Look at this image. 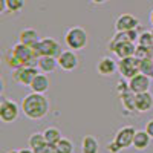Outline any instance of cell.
I'll use <instances>...</instances> for the list:
<instances>
[{
	"instance_id": "1",
	"label": "cell",
	"mask_w": 153,
	"mask_h": 153,
	"mask_svg": "<svg viewBox=\"0 0 153 153\" xmlns=\"http://www.w3.org/2000/svg\"><path fill=\"white\" fill-rule=\"evenodd\" d=\"M22 112L25 113V117H28L29 120L38 121L43 120L46 115L49 113V100L45 97V94H28L22 100Z\"/></svg>"
},
{
	"instance_id": "2",
	"label": "cell",
	"mask_w": 153,
	"mask_h": 153,
	"mask_svg": "<svg viewBox=\"0 0 153 153\" xmlns=\"http://www.w3.org/2000/svg\"><path fill=\"white\" fill-rule=\"evenodd\" d=\"M65 43L72 51H81L89 43V35L84 28L81 26H72L65 34Z\"/></svg>"
},
{
	"instance_id": "3",
	"label": "cell",
	"mask_w": 153,
	"mask_h": 153,
	"mask_svg": "<svg viewBox=\"0 0 153 153\" xmlns=\"http://www.w3.org/2000/svg\"><path fill=\"white\" fill-rule=\"evenodd\" d=\"M32 49H34L37 58H40V57H55V58H58L60 54L63 52L60 43L52 37L42 38V40L38 42Z\"/></svg>"
},
{
	"instance_id": "4",
	"label": "cell",
	"mask_w": 153,
	"mask_h": 153,
	"mask_svg": "<svg viewBox=\"0 0 153 153\" xmlns=\"http://www.w3.org/2000/svg\"><path fill=\"white\" fill-rule=\"evenodd\" d=\"M9 52L17 58L20 63V66H37V55L34 52V49L31 46H26L23 43H17L16 46H12Z\"/></svg>"
},
{
	"instance_id": "5",
	"label": "cell",
	"mask_w": 153,
	"mask_h": 153,
	"mask_svg": "<svg viewBox=\"0 0 153 153\" xmlns=\"http://www.w3.org/2000/svg\"><path fill=\"white\" fill-rule=\"evenodd\" d=\"M20 109L22 106H19L16 101L2 98V101H0V120L6 124L17 121L19 115H20Z\"/></svg>"
},
{
	"instance_id": "6",
	"label": "cell",
	"mask_w": 153,
	"mask_h": 153,
	"mask_svg": "<svg viewBox=\"0 0 153 153\" xmlns=\"http://www.w3.org/2000/svg\"><path fill=\"white\" fill-rule=\"evenodd\" d=\"M11 74L16 83L22 86H31L34 78L38 75V68L37 66H22L19 69L11 71Z\"/></svg>"
},
{
	"instance_id": "7",
	"label": "cell",
	"mask_w": 153,
	"mask_h": 153,
	"mask_svg": "<svg viewBox=\"0 0 153 153\" xmlns=\"http://www.w3.org/2000/svg\"><path fill=\"white\" fill-rule=\"evenodd\" d=\"M118 72L123 78L130 80L136 74H139V60L133 57H127V58H120L118 61Z\"/></svg>"
},
{
	"instance_id": "8",
	"label": "cell",
	"mask_w": 153,
	"mask_h": 153,
	"mask_svg": "<svg viewBox=\"0 0 153 153\" xmlns=\"http://www.w3.org/2000/svg\"><path fill=\"white\" fill-rule=\"evenodd\" d=\"M135 133H136V129H135L133 126H124V127H121V129L117 132V135H115V138H113V141L121 147V150L123 149H129V147L133 146Z\"/></svg>"
},
{
	"instance_id": "9",
	"label": "cell",
	"mask_w": 153,
	"mask_h": 153,
	"mask_svg": "<svg viewBox=\"0 0 153 153\" xmlns=\"http://www.w3.org/2000/svg\"><path fill=\"white\" fill-rule=\"evenodd\" d=\"M127 84H129V89L136 95V94H143V92H149L150 89V84H152V78L144 74H136L133 78H130L129 81H127Z\"/></svg>"
},
{
	"instance_id": "10",
	"label": "cell",
	"mask_w": 153,
	"mask_h": 153,
	"mask_svg": "<svg viewBox=\"0 0 153 153\" xmlns=\"http://www.w3.org/2000/svg\"><path fill=\"white\" fill-rule=\"evenodd\" d=\"M57 61H58L60 69L66 71V72H71V71L76 69V66H78V55L75 54V51L68 49V51H63V52L60 54Z\"/></svg>"
},
{
	"instance_id": "11",
	"label": "cell",
	"mask_w": 153,
	"mask_h": 153,
	"mask_svg": "<svg viewBox=\"0 0 153 153\" xmlns=\"http://www.w3.org/2000/svg\"><path fill=\"white\" fill-rule=\"evenodd\" d=\"M109 51L113 52L120 58H127V57H133L136 46L133 42H118V43H109Z\"/></svg>"
},
{
	"instance_id": "12",
	"label": "cell",
	"mask_w": 153,
	"mask_h": 153,
	"mask_svg": "<svg viewBox=\"0 0 153 153\" xmlns=\"http://www.w3.org/2000/svg\"><path fill=\"white\" fill-rule=\"evenodd\" d=\"M139 26V20L138 17L132 16V14H121L117 22H115V29L117 32H123V31H132L136 29Z\"/></svg>"
},
{
	"instance_id": "13",
	"label": "cell",
	"mask_w": 153,
	"mask_h": 153,
	"mask_svg": "<svg viewBox=\"0 0 153 153\" xmlns=\"http://www.w3.org/2000/svg\"><path fill=\"white\" fill-rule=\"evenodd\" d=\"M97 72L103 76H110L115 72H118V63L110 57H103L97 65Z\"/></svg>"
},
{
	"instance_id": "14",
	"label": "cell",
	"mask_w": 153,
	"mask_h": 153,
	"mask_svg": "<svg viewBox=\"0 0 153 153\" xmlns=\"http://www.w3.org/2000/svg\"><path fill=\"white\" fill-rule=\"evenodd\" d=\"M135 109L136 112H149L153 109V95L150 92H143L135 95Z\"/></svg>"
},
{
	"instance_id": "15",
	"label": "cell",
	"mask_w": 153,
	"mask_h": 153,
	"mask_svg": "<svg viewBox=\"0 0 153 153\" xmlns=\"http://www.w3.org/2000/svg\"><path fill=\"white\" fill-rule=\"evenodd\" d=\"M49 86H51V81H49V76L48 74H43V72H38V75L34 78V81L31 83V91L35 92V94H46L49 91Z\"/></svg>"
},
{
	"instance_id": "16",
	"label": "cell",
	"mask_w": 153,
	"mask_h": 153,
	"mask_svg": "<svg viewBox=\"0 0 153 153\" xmlns=\"http://www.w3.org/2000/svg\"><path fill=\"white\" fill-rule=\"evenodd\" d=\"M42 38L38 35V32L32 28H26V29H22L20 34H19V43H23L26 46H31L34 48L38 42H40Z\"/></svg>"
},
{
	"instance_id": "17",
	"label": "cell",
	"mask_w": 153,
	"mask_h": 153,
	"mask_svg": "<svg viewBox=\"0 0 153 153\" xmlns=\"http://www.w3.org/2000/svg\"><path fill=\"white\" fill-rule=\"evenodd\" d=\"M37 68L43 74H52L58 68V61L55 57H40L37 60Z\"/></svg>"
},
{
	"instance_id": "18",
	"label": "cell",
	"mask_w": 153,
	"mask_h": 153,
	"mask_svg": "<svg viewBox=\"0 0 153 153\" xmlns=\"http://www.w3.org/2000/svg\"><path fill=\"white\" fill-rule=\"evenodd\" d=\"M150 141H152V136L146 130H136L133 138V147L136 150H146L150 146Z\"/></svg>"
},
{
	"instance_id": "19",
	"label": "cell",
	"mask_w": 153,
	"mask_h": 153,
	"mask_svg": "<svg viewBox=\"0 0 153 153\" xmlns=\"http://www.w3.org/2000/svg\"><path fill=\"white\" fill-rule=\"evenodd\" d=\"M100 143L98 139L92 135H86L81 139V153H98Z\"/></svg>"
},
{
	"instance_id": "20",
	"label": "cell",
	"mask_w": 153,
	"mask_h": 153,
	"mask_svg": "<svg viewBox=\"0 0 153 153\" xmlns=\"http://www.w3.org/2000/svg\"><path fill=\"white\" fill-rule=\"evenodd\" d=\"M28 144H29V149H32L35 153L40 150L45 144H46V139H45V135L43 133H32L28 139Z\"/></svg>"
},
{
	"instance_id": "21",
	"label": "cell",
	"mask_w": 153,
	"mask_h": 153,
	"mask_svg": "<svg viewBox=\"0 0 153 153\" xmlns=\"http://www.w3.org/2000/svg\"><path fill=\"white\" fill-rule=\"evenodd\" d=\"M43 135H45L46 143L54 144V146H55V144L60 141V139L63 138V136H61V133H60V130L57 129V127H48V129H45Z\"/></svg>"
},
{
	"instance_id": "22",
	"label": "cell",
	"mask_w": 153,
	"mask_h": 153,
	"mask_svg": "<svg viewBox=\"0 0 153 153\" xmlns=\"http://www.w3.org/2000/svg\"><path fill=\"white\" fill-rule=\"evenodd\" d=\"M138 45L143 46V48L150 49L152 52H153V34H152V31H144V32L139 34V37H138Z\"/></svg>"
},
{
	"instance_id": "23",
	"label": "cell",
	"mask_w": 153,
	"mask_h": 153,
	"mask_svg": "<svg viewBox=\"0 0 153 153\" xmlns=\"http://www.w3.org/2000/svg\"><path fill=\"white\" fill-rule=\"evenodd\" d=\"M55 147H57V153H74V143L68 138H61L55 144Z\"/></svg>"
},
{
	"instance_id": "24",
	"label": "cell",
	"mask_w": 153,
	"mask_h": 153,
	"mask_svg": "<svg viewBox=\"0 0 153 153\" xmlns=\"http://www.w3.org/2000/svg\"><path fill=\"white\" fill-rule=\"evenodd\" d=\"M26 0H6V9L11 14H17L25 8Z\"/></svg>"
},
{
	"instance_id": "25",
	"label": "cell",
	"mask_w": 153,
	"mask_h": 153,
	"mask_svg": "<svg viewBox=\"0 0 153 153\" xmlns=\"http://www.w3.org/2000/svg\"><path fill=\"white\" fill-rule=\"evenodd\" d=\"M37 153H57V147L54 146V144H49V143H46L40 150H38Z\"/></svg>"
},
{
	"instance_id": "26",
	"label": "cell",
	"mask_w": 153,
	"mask_h": 153,
	"mask_svg": "<svg viewBox=\"0 0 153 153\" xmlns=\"http://www.w3.org/2000/svg\"><path fill=\"white\" fill-rule=\"evenodd\" d=\"M107 150H109L110 153H120V152H121V147L115 143V141H112V143L107 144Z\"/></svg>"
},
{
	"instance_id": "27",
	"label": "cell",
	"mask_w": 153,
	"mask_h": 153,
	"mask_svg": "<svg viewBox=\"0 0 153 153\" xmlns=\"http://www.w3.org/2000/svg\"><path fill=\"white\" fill-rule=\"evenodd\" d=\"M150 136H152V139H153V120H150V121H147V124H146V129H144Z\"/></svg>"
},
{
	"instance_id": "28",
	"label": "cell",
	"mask_w": 153,
	"mask_h": 153,
	"mask_svg": "<svg viewBox=\"0 0 153 153\" xmlns=\"http://www.w3.org/2000/svg\"><path fill=\"white\" fill-rule=\"evenodd\" d=\"M8 9H6V0H0V12L2 14H5Z\"/></svg>"
},
{
	"instance_id": "29",
	"label": "cell",
	"mask_w": 153,
	"mask_h": 153,
	"mask_svg": "<svg viewBox=\"0 0 153 153\" xmlns=\"http://www.w3.org/2000/svg\"><path fill=\"white\" fill-rule=\"evenodd\" d=\"M19 153H35V152H34L32 149H29V147H28V149H20V150H19Z\"/></svg>"
},
{
	"instance_id": "30",
	"label": "cell",
	"mask_w": 153,
	"mask_h": 153,
	"mask_svg": "<svg viewBox=\"0 0 153 153\" xmlns=\"http://www.w3.org/2000/svg\"><path fill=\"white\" fill-rule=\"evenodd\" d=\"M92 3H95V5H104L106 2H109V0H91Z\"/></svg>"
},
{
	"instance_id": "31",
	"label": "cell",
	"mask_w": 153,
	"mask_h": 153,
	"mask_svg": "<svg viewBox=\"0 0 153 153\" xmlns=\"http://www.w3.org/2000/svg\"><path fill=\"white\" fill-rule=\"evenodd\" d=\"M150 23L153 25V9H152V12H150Z\"/></svg>"
},
{
	"instance_id": "32",
	"label": "cell",
	"mask_w": 153,
	"mask_h": 153,
	"mask_svg": "<svg viewBox=\"0 0 153 153\" xmlns=\"http://www.w3.org/2000/svg\"><path fill=\"white\" fill-rule=\"evenodd\" d=\"M6 153H19V150H8Z\"/></svg>"
},
{
	"instance_id": "33",
	"label": "cell",
	"mask_w": 153,
	"mask_h": 153,
	"mask_svg": "<svg viewBox=\"0 0 153 153\" xmlns=\"http://www.w3.org/2000/svg\"><path fill=\"white\" fill-rule=\"evenodd\" d=\"M152 34H153V29H152Z\"/></svg>"
}]
</instances>
